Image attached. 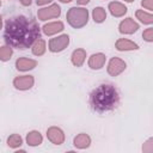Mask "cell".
Masks as SVG:
<instances>
[{"mask_svg": "<svg viewBox=\"0 0 153 153\" xmlns=\"http://www.w3.org/2000/svg\"><path fill=\"white\" fill-rule=\"evenodd\" d=\"M39 38V27L35 19L24 14L8 18L5 24V41L17 49L29 48Z\"/></svg>", "mask_w": 153, "mask_h": 153, "instance_id": "1", "label": "cell"}, {"mask_svg": "<svg viewBox=\"0 0 153 153\" xmlns=\"http://www.w3.org/2000/svg\"><path fill=\"white\" fill-rule=\"evenodd\" d=\"M120 92L112 84H100L90 94V105L98 114L114 111L120 105Z\"/></svg>", "mask_w": 153, "mask_h": 153, "instance_id": "2", "label": "cell"}, {"mask_svg": "<svg viewBox=\"0 0 153 153\" xmlns=\"http://www.w3.org/2000/svg\"><path fill=\"white\" fill-rule=\"evenodd\" d=\"M68 20L73 26H81L87 22V11L84 8H72L68 13Z\"/></svg>", "mask_w": 153, "mask_h": 153, "instance_id": "3", "label": "cell"}, {"mask_svg": "<svg viewBox=\"0 0 153 153\" xmlns=\"http://www.w3.org/2000/svg\"><path fill=\"white\" fill-rule=\"evenodd\" d=\"M66 44H68V36H62V37H59V39L51 41V43H50V49H51L53 51L62 50Z\"/></svg>", "mask_w": 153, "mask_h": 153, "instance_id": "4", "label": "cell"}, {"mask_svg": "<svg viewBox=\"0 0 153 153\" xmlns=\"http://www.w3.org/2000/svg\"><path fill=\"white\" fill-rule=\"evenodd\" d=\"M14 84H16V87H18V88H27V87H31V85H32V78H30V76L19 78L14 81Z\"/></svg>", "mask_w": 153, "mask_h": 153, "instance_id": "5", "label": "cell"}, {"mask_svg": "<svg viewBox=\"0 0 153 153\" xmlns=\"http://www.w3.org/2000/svg\"><path fill=\"white\" fill-rule=\"evenodd\" d=\"M50 10H51V7L49 8V11H48V8H44L43 11L39 12V17L42 18V20H44V19L47 18V16H53V17H54V16H59V14H60V7H57V8L54 10L53 12H51Z\"/></svg>", "mask_w": 153, "mask_h": 153, "instance_id": "6", "label": "cell"}, {"mask_svg": "<svg viewBox=\"0 0 153 153\" xmlns=\"http://www.w3.org/2000/svg\"><path fill=\"white\" fill-rule=\"evenodd\" d=\"M33 66H35L33 61H27V60H18L17 61L18 69H27V68H32Z\"/></svg>", "mask_w": 153, "mask_h": 153, "instance_id": "7", "label": "cell"}, {"mask_svg": "<svg viewBox=\"0 0 153 153\" xmlns=\"http://www.w3.org/2000/svg\"><path fill=\"white\" fill-rule=\"evenodd\" d=\"M62 30V24L57 23V24H50V25H45L44 26V32L45 33H53L55 31H60Z\"/></svg>", "mask_w": 153, "mask_h": 153, "instance_id": "8", "label": "cell"}, {"mask_svg": "<svg viewBox=\"0 0 153 153\" xmlns=\"http://www.w3.org/2000/svg\"><path fill=\"white\" fill-rule=\"evenodd\" d=\"M93 17H94V20H96V22H102V20L105 18V13H104L103 8H100V7L94 8V11H93Z\"/></svg>", "mask_w": 153, "mask_h": 153, "instance_id": "9", "label": "cell"}, {"mask_svg": "<svg viewBox=\"0 0 153 153\" xmlns=\"http://www.w3.org/2000/svg\"><path fill=\"white\" fill-rule=\"evenodd\" d=\"M82 51L81 50H78V51H74V54H73V62L76 65V66H79V65H81V62H82V60H84V57H82Z\"/></svg>", "mask_w": 153, "mask_h": 153, "instance_id": "10", "label": "cell"}, {"mask_svg": "<svg viewBox=\"0 0 153 153\" xmlns=\"http://www.w3.org/2000/svg\"><path fill=\"white\" fill-rule=\"evenodd\" d=\"M103 60H104V56L100 60H98L97 59V55H93L92 59H91V61H90V65L92 66V68H100V66L103 63Z\"/></svg>", "mask_w": 153, "mask_h": 153, "instance_id": "11", "label": "cell"}, {"mask_svg": "<svg viewBox=\"0 0 153 153\" xmlns=\"http://www.w3.org/2000/svg\"><path fill=\"white\" fill-rule=\"evenodd\" d=\"M10 56H11V50H10V48L5 47V48H2V49L0 50V59H1V60H7Z\"/></svg>", "mask_w": 153, "mask_h": 153, "instance_id": "12", "label": "cell"}, {"mask_svg": "<svg viewBox=\"0 0 153 153\" xmlns=\"http://www.w3.org/2000/svg\"><path fill=\"white\" fill-rule=\"evenodd\" d=\"M43 47H44V43H43V41L39 39V41L35 44L33 53H35V54H42V53H43Z\"/></svg>", "mask_w": 153, "mask_h": 153, "instance_id": "13", "label": "cell"}, {"mask_svg": "<svg viewBox=\"0 0 153 153\" xmlns=\"http://www.w3.org/2000/svg\"><path fill=\"white\" fill-rule=\"evenodd\" d=\"M22 2H23L24 5H29V4H30V0H22Z\"/></svg>", "mask_w": 153, "mask_h": 153, "instance_id": "14", "label": "cell"}, {"mask_svg": "<svg viewBox=\"0 0 153 153\" xmlns=\"http://www.w3.org/2000/svg\"><path fill=\"white\" fill-rule=\"evenodd\" d=\"M88 0H79V2H82V4H85V2H87Z\"/></svg>", "mask_w": 153, "mask_h": 153, "instance_id": "15", "label": "cell"}, {"mask_svg": "<svg viewBox=\"0 0 153 153\" xmlns=\"http://www.w3.org/2000/svg\"><path fill=\"white\" fill-rule=\"evenodd\" d=\"M43 2H44V0H39V1L37 0V4H43Z\"/></svg>", "mask_w": 153, "mask_h": 153, "instance_id": "16", "label": "cell"}, {"mask_svg": "<svg viewBox=\"0 0 153 153\" xmlns=\"http://www.w3.org/2000/svg\"><path fill=\"white\" fill-rule=\"evenodd\" d=\"M61 1H63V2H66V1H71V0H61Z\"/></svg>", "mask_w": 153, "mask_h": 153, "instance_id": "17", "label": "cell"}, {"mask_svg": "<svg viewBox=\"0 0 153 153\" xmlns=\"http://www.w3.org/2000/svg\"><path fill=\"white\" fill-rule=\"evenodd\" d=\"M0 26H1V17H0Z\"/></svg>", "mask_w": 153, "mask_h": 153, "instance_id": "18", "label": "cell"}]
</instances>
